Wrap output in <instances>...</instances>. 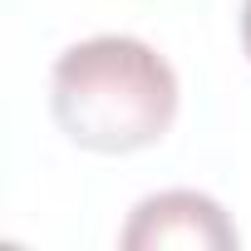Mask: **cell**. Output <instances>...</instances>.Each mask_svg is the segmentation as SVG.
I'll return each mask as SVG.
<instances>
[{"label": "cell", "mask_w": 251, "mask_h": 251, "mask_svg": "<svg viewBox=\"0 0 251 251\" xmlns=\"http://www.w3.org/2000/svg\"><path fill=\"white\" fill-rule=\"evenodd\" d=\"M50 103L79 148L133 153L173 128L177 74L138 35H89L54 59Z\"/></svg>", "instance_id": "obj_1"}, {"label": "cell", "mask_w": 251, "mask_h": 251, "mask_svg": "<svg viewBox=\"0 0 251 251\" xmlns=\"http://www.w3.org/2000/svg\"><path fill=\"white\" fill-rule=\"evenodd\" d=\"M241 236L226 222V212L207 192H153L133 207L128 226L118 231V246L128 251H158V246H182V251H231Z\"/></svg>", "instance_id": "obj_2"}, {"label": "cell", "mask_w": 251, "mask_h": 251, "mask_svg": "<svg viewBox=\"0 0 251 251\" xmlns=\"http://www.w3.org/2000/svg\"><path fill=\"white\" fill-rule=\"evenodd\" d=\"M241 45H246V59H251V0H241Z\"/></svg>", "instance_id": "obj_3"}]
</instances>
